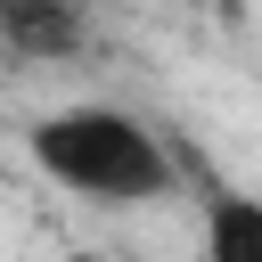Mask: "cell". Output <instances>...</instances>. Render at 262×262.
<instances>
[{
	"mask_svg": "<svg viewBox=\"0 0 262 262\" xmlns=\"http://www.w3.org/2000/svg\"><path fill=\"white\" fill-rule=\"evenodd\" d=\"M41 180H57L66 196L82 205H106V213H131V205H156L172 196V147L131 115V106H106V98H82V106H49L33 115L25 131Z\"/></svg>",
	"mask_w": 262,
	"mask_h": 262,
	"instance_id": "1",
	"label": "cell"
},
{
	"mask_svg": "<svg viewBox=\"0 0 262 262\" xmlns=\"http://www.w3.org/2000/svg\"><path fill=\"white\" fill-rule=\"evenodd\" d=\"M90 41V0H0V49L57 66Z\"/></svg>",
	"mask_w": 262,
	"mask_h": 262,
	"instance_id": "2",
	"label": "cell"
},
{
	"mask_svg": "<svg viewBox=\"0 0 262 262\" xmlns=\"http://www.w3.org/2000/svg\"><path fill=\"white\" fill-rule=\"evenodd\" d=\"M196 237H205V262H262V196L213 188L196 213Z\"/></svg>",
	"mask_w": 262,
	"mask_h": 262,
	"instance_id": "3",
	"label": "cell"
}]
</instances>
